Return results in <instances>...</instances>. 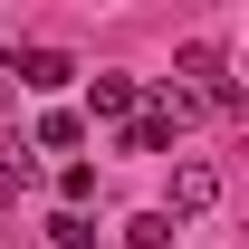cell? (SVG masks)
Wrapping results in <instances>:
<instances>
[{
  "mask_svg": "<svg viewBox=\"0 0 249 249\" xmlns=\"http://www.w3.org/2000/svg\"><path fill=\"white\" fill-rule=\"evenodd\" d=\"M220 201V173L211 163H182V173H173V211H211Z\"/></svg>",
  "mask_w": 249,
  "mask_h": 249,
  "instance_id": "obj_1",
  "label": "cell"
},
{
  "mask_svg": "<svg viewBox=\"0 0 249 249\" xmlns=\"http://www.w3.org/2000/svg\"><path fill=\"white\" fill-rule=\"evenodd\" d=\"M87 106H96V115H124V124H134V115H144V87H134V77H96V96H87Z\"/></svg>",
  "mask_w": 249,
  "mask_h": 249,
  "instance_id": "obj_2",
  "label": "cell"
},
{
  "mask_svg": "<svg viewBox=\"0 0 249 249\" xmlns=\"http://www.w3.org/2000/svg\"><path fill=\"white\" fill-rule=\"evenodd\" d=\"M67 77H77V67H67L58 48H29V58H19V87H38V96H48V87H67Z\"/></svg>",
  "mask_w": 249,
  "mask_h": 249,
  "instance_id": "obj_3",
  "label": "cell"
},
{
  "mask_svg": "<svg viewBox=\"0 0 249 249\" xmlns=\"http://www.w3.org/2000/svg\"><path fill=\"white\" fill-rule=\"evenodd\" d=\"M163 240H173V220H163V211H144L134 230H124V249H163Z\"/></svg>",
  "mask_w": 249,
  "mask_h": 249,
  "instance_id": "obj_4",
  "label": "cell"
},
{
  "mask_svg": "<svg viewBox=\"0 0 249 249\" xmlns=\"http://www.w3.org/2000/svg\"><path fill=\"white\" fill-rule=\"evenodd\" d=\"M48 240H58V249H96V230H87L77 211H58V220H48Z\"/></svg>",
  "mask_w": 249,
  "mask_h": 249,
  "instance_id": "obj_5",
  "label": "cell"
}]
</instances>
